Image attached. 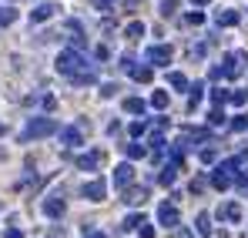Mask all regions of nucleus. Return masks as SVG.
<instances>
[{"label": "nucleus", "instance_id": "41", "mask_svg": "<svg viewBox=\"0 0 248 238\" xmlns=\"http://www.w3.org/2000/svg\"><path fill=\"white\" fill-rule=\"evenodd\" d=\"M134 64H138V61H134V57H131V54H124V57H121V71H131V67H134Z\"/></svg>", "mask_w": 248, "mask_h": 238}, {"label": "nucleus", "instance_id": "18", "mask_svg": "<svg viewBox=\"0 0 248 238\" xmlns=\"http://www.w3.org/2000/svg\"><path fill=\"white\" fill-rule=\"evenodd\" d=\"M124 191V205H141L148 198V188H121Z\"/></svg>", "mask_w": 248, "mask_h": 238}, {"label": "nucleus", "instance_id": "42", "mask_svg": "<svg viewBox=\"0 0 248 238\" xmlns=\"http://www.w3.org/2000/svg\"><path fill=\"white\" fill-rule=\"evenodd\" d=\"M94 57H97V61H108V57H111V54H108V47H104V44H101V47H94Z\"/></svg>", "mask_w": 248, "mask_h": 238}, {"label": "nucleus", "instance_id": "37", "mask_svg": "<svg viewBox=\"0 0 248 238\" xmlns=\"http://www.w3.org/2000/svg\"><path fill=\"white\" fill-rule=\"evenodd\" d=\"M118 91H121L118 84H101V97H114Z\"/></svg>", "mask_w": 248, "mask_h": 238}, {"label": "nucleus", "instance_id": "15", "mask_svg": "<svg viewBox=\"0 0 248 238\" xmlns=\"http://www.w3.org/2000/svg\"><path fill=\"white\" fill-rule=\"evenodd\" d=\"M195 232H198L202 238H211V235H215V228H211V215H208V211H202V215L195 218Z\"/></svg>", "mask_w": 248, "mask_h": 238}, {"label": "nucleus", "instance_id": "1", "mask_svg": "<svg viewBox=\"0 0 248 238\" xmlns=\"http://www.w3.org/2000/svg\"><path fill=\"white\" fill-rule=\"evenodd\" d=\"M84 67H87V57H84L78 47H67V50L57 54V71H61L64 78H74L78 71H84Z\"/></svg>", "mask_w": 248, "mask_h": 238}, {"label": "nucleus", "instance_id": "34", "mask_svg": "<svg viewBox=\"0 0 248 238\" xmlns=\"http://www.w3.org/2000/svg\"><path fill=\"white\" fill-rule=\"evenodd\" d=\"M232 131H248V114H238L232 121Z\"/></svg>", "mask_w": 248, "mask_h": 238}, {"label": "nucleus", "instance_id": "16", "mask_svg": "<svg viewBox=\"0 0 248 238\" xmlns=\"http://www.w3.org/2000/svg\"><path fill=\"white\" fill-rule=\"evenodd\" d=\"M127 74H131V78L138 80V84H151V78H155V71H151V64H144V67H138V64H134V67H131Z\"/></svg>", "mask_w": 248, "mask_h": 238}, {"label": "nucleus", "instance_id": "43", "mask_svg": "<svg viewBox=\"0 0 248 238\" xmlns=\"http://www.w3.org/2000/svg\"><path fill=\"white\" fill-rule=\"evenodd\" d=\"M67 235V232H64V228H61V225H54V228H50V232H47V238H64Z\"/></svg>", "mask_w": 248, "mask_h": 238}, {"label": "nucleus", "instance_id": "39", "mask_svg": "<svg viewBox=\"0 0 248 238\" xmlns=\"http://www.w3.org/2000/svg\"><path fill=\"white\" fill-rule=\"evenodd\" d=\"M185 20H188V24H195V27H198V24H205V14H198V10H191V14H188V17H185Z\"/></svg>", "mask_w": 248, "mask_h": 238}, {"label": "nucleus", "instance_id": "22", "mask_svg": "<svg viewBox=\"0 0 248 238\" xmlns=\"http://www.w3.org/2000/svg\"><path fill=\"white\" fill-rule=\"evenodd\" d=\"M168 84H171L174 91H188V78H185L181 71H171V74H168Z\"/></svg>", "mask_w": 248, "mask_h": 238}, {"label": "nucleus", "instance_id": "47", "mask_svg": "<svg viewBox=\"0 0 248 238\" xmlns=\"http://www.w3.org/2000/svg\"><path fill=\"white\" fill-rule=\"evenodd\" d=\"M134 3H141V0H127V7H134Z\"/></svg>", "mask_w": 248, "mask_h": 238}, {"label": "nucleus", "instance_id": "9", "mask_svg": "<svg viewBox=\"0 0 248 238\" xmlns=\"http://www.w3.org/2000/svg\"><path fill=\"white\" fill-rule=\"evenodd\" d=\"M81 171H97L101 164H104V151H84V155H78V161H74Z\"/></svg>", "mask_w": 248, "mask_h": 238}, {"label": "nucleus", "instance_id": "30", "mask_svg": "<svg viewBox=\"0 0 248 238\" xmlns=\"http://www.w3.org/2000/svg\"><path fill=\"white\" fill-rule=\"evenodd\" d=\"M141 222H144V215H127V218H124V232H131V228H138V225H141Z\"/></svg>", "mask_w": 248, "mask_h": 238}, {"label": "nucleus", "instance_id": "49", "mask_svg": "<svg viewBox=\"0 0 248 238\" xmlns=\"http://www.w3.org/2000/svg\"><path fill=\"white\" fill-rule=\"evenodd\" d=\"M245 191H248V188H245Z\"/></svg>", "mask_w": 248, "mask_h": 238}, {"label": "nucleus", "instance_id": "38", "mask_svg": "<svg viewBox=\"0 0 248 238\" xmlns=\"http://www.w3.org/2000/svg\"><path fill=\"white\" fill-rule=\"evenodd\" d=\"M138 235L141 238H155V228H151L148 222H141V225H138Z\"/></svg>", "mask_w": 248, "mask_h": 238}, {"label": "nucleus", "instance_id": "29", "mask_svg": "<svg viewBox=\"0 0 248 238\" xmlns=\"http://www.w3.org/2000/svg\"><path fill=\"white\" fill-rule=\"evenodd\" d=\"M127 131H131V138H141V134L148 131V121H131V127H127Z\"/></svg>", "mask_w": 248, "mask_h": 238}, {"label": "nucleus", "instance_id": "28", "mask_svg": "<svg viewBox=\"0 0 248 238\" xmlns=\"http://www.w3.org/2000/svg\"><path fill=\"white\" fill-rule=\"evenodd\" d=\"M208 121H211L215 127H218V124H225V111H221V104H215V108L208 111Z\"/></svg>", "mask_w": 248, "mask_h": 238}, {"label": "nucleus", "instance_id": "5", "mask_svg": "<svg viewBox=\"0 0 248 238\" xmlns=\"http://www.w3.org/2000/svg\"><path fill=\"white\" fill-rule=\"evenodd\" d=\"M144 61H148L151 67H168V64H171V47H168V44H155V47H148Z\"/></svg>", "mask_w": 248, "mask_h": 238}, {"label": "nucleus", "instance_id": "14", "mask_svg": "<svg viewBox=\"0 0 248 238\" xmlns=\"http://www.w3.org/2000/svg\"><path fill=\"white\" fill-rule=\"evenodd\" d=\"M218 218H221V222H242V208H238L235 201H228V205L218 208Z\"/></svg>", "mask_w": 248, "mask_h": 238}, {"label": "nucleus", "instance_id": "32", "mask_svg": "<svg viewBox=\"0 0 248 238\" xmlns=\"http://www.w3.org/2000/svg\"><path fill=\"white\" fill-rule=\"evenodd\" d=\"M178 10V0H161V17H171Z\"/></svg>", "mask_w": 248, "mask_h": 238}, {"label": "nucleus", "instance_id": "46", "mask_svg": "<svg viewBox=\"0 0 248 238\" xmlns=\"http://www.w3.org/2000/svg\"><path fill=\"white\" fill-rule=\"evenodd\" d=\"M191 3H195V7H208L211 0H191Z\"/></svg>", "mask_w": 248, "mask_h": 238}, {"label": "nucleus", "instance_id": "6", "mask_svg": "<svg viewBox=\"0 0 248 238\" xmlns=\"http://www.w3.org/2000/svg\"><path fill=\"white\" fill-rule=\"evenodd\" d=\"M57 138H61V144L64 148H78V144H84V127L78 124H71V127H57Z\"/></svg>", "mask_w": 248, "mask_h": 238}, {"label": "nucleus", "instance_id": "7", "mask_svg": "<svg viewBox=\"0 0 248 238\" xmlns=\"http://www.w3.org/2000/svg\"><path fill=\"white\" fill-rule=\"evenodd\" d=\"M81 195L87 201H104V195H108V181L104 178H94V181H87L81 188Z\"/></svg>", "mask_w": 248, "mask_h": 238}, {"label": "nucleus", "instance_id": "10", "mask_svg": "<svg viewBox=\"0 0 248 238\" xmlns=\"http://www.w3.org/2000/svg\"><path fill=\"white\" fill-rule=\"evenodd\" d=\"M67 211V201H64V195H50V198L44 201V215L47 218H61Z\"/></svg>", "mask_w": 248, "mask_h": 238}, {"label": "nucleus", "instance_id": "44", "mask_svg": "<svg viewBox=\"0 0 248 238\" xmlns=\"http://www.w3.org/2000/svg\"><path fill=\"white\" fill-rule=\"evenodd\" d=\"M3 238H24V232H20V228H7V232H3Z\"/></svg>", "mask_w": 248, "mask_h": 238}, {"label": "nucleus", "instance_id": "2", "mask_svg": "<svg viewBox=\"0 0 248 238\" xmlns=\"http://www.w3.org/2000/svg\"><path fill=\"white\" fill-rule=\"evenodd\" d=\"M47 134H57V121H54V118H31V121H27V127L20 131V144L37 141V138H47Z\"/></svg>", "mask_w": 248, "mask_h": 238}, {"label": "nucleus", "instance_id": "48", "mask_svg": "<svg viewBox=\"0 0 248 238\" xmlns=\"http://www.w3.org/2000/svg\"><path fill=\"white\" fill-rule=\"evenodd\" d=\"M3 131H7V127H3V121H0V134H3Z\"/></svg>", "mask_w": 248, "mask_h": 238}, {"label": "nucleus", "instance_id": "19", "mask_svg": "<svg viewBox=\"0 0 248 238\" xmlns=\"http://www.w3.org/2000/svg\"><path fill=\"white\" fill-rule=\"evenodd\" d=\"M97 80V74L91 71V67H84V71H78L74 78H71V84H78V87H87V84H94Z\"/></svg>", "mask_w": 248, "mask_h": 238}, {"label": "nucleus", "instance_id": "13", "mask_svg": "<svg viewBox=\"0 0 248 238\" xmlns=\"http://www.w3.org/2000/svg\"><path fill=\"white\" fill-rule=\"evenodd\" d=\"M238 20H242L238 10H218V14H215V24H218V27H235Z\"/></svg>", "mask_w": 248, "mask_h": 238}, {"label": "nucleus", "instance_id": "4", "mask_svg": "<svg viewBox=\"0 0 248 238\" xmlns=\"http://www.w3.org/2000/svg\"><path fill=\"white\" fill-rule=\"evenodd\" d=\"M235 175H238V168H235V158H232V161H221V164L211 171V178H208V181H211L218 191H225V188H232V185H235Z\"/></svg>", "mask_w": 248, "mask_h": 238}, {"label": "nucleus", "instance_id": "12", "mask_svg": "<svg viewBox=\"0 0 248 238\" xmlns=\"http://www.w3.org/2000/svg\"><path fill=\"white\" fill-rule=\"evenodd\" d=\"M134 181V168H131V161H124L114 168V188H127Z\"/></svg>", "mask_w": 248, "mask_h": 238}, {"label": "nucleus", "instance_id": "8", "mask_svg": "<svg viewBox=\"0 0 248 238\" xmlns=\"http://www.w3.org/2000/svg\"><path fill=\"white\" fill-rule=\"evenodd\" d=\"M158 222H161L165 228H178L181 215H178V208H174L171 201H161V205H158Z\"/></svg>", "mask_w": 248, "mask_h": 238}, {"label": "nucleus", "instance_id": "36", "mask_svg": "<svg viewBox=\"0 0 248 238\" xmlns=\"http://www.w3.org/2000/svg\"><path fill=\"white\" fill-rule=\"evenodd\" d=\"M41 108H44V111H54V108H57V97H54V94H44V97H41Z\"/></svg>", "mask_w": 248, "mask_h": 238}, {"label": "nucleus", "instance_id": "3", "mask_svg": "<svg viewBox=\"0 0 248 238\" xmlns=\"http://www.w3.org/2000/svg\"><path fill=\"white\" fill-rule=\"evenodd\" d=\"M248 71V54L245 50H228L225 54V61H221V78H242Z\"/></svg>", "mask_w": 248, "mask_h": 238}, {"label": "nucleus", "instance_id": "20", "mask_svg": "<svg viewBox=\"0 0 248 238\" xmlns=\"http://www.w3.org/2000/svg\"><path fill=\"white\" fill-rule=\"evenodd\" d=\"M121 148H124V155H127V161L144 158V155H148V148H144V144H138V141H131V144H121Z\"/></svg>", "mask_w": 248, "mask_h": 238}, {"label": "nucleus", "instance_id": "11", "mask_svg": "<svg viewBox=\"0 0 248 238\" xmlns=\"http://www.w3.org/2000/svg\"><path fill=\"white\" fill-rule=\"evenodd\" d=\"M57 10H61L57 3H50V0H44V3H37V7L31 10V20H34V24H44V20H50V17H54Z\"/></svg>", "mask_w": 248, "mask_h": 238}, {"label": "nucleus", "instance_id": "23", "mask_svg": "<svg viewBox=\"0 0 248 238\" xmlns=\"http://www.w3.org/2000/svg\"><path fill=\"white\" fill-rule=\"evenodd\" d=\"M188 91H191V97H188V111H195V108L202 104V91H205V87H202V84H188Z\"/></svg>", "mask_w": 248, "mask_h": 238}, {"label": "nucleus", "instance_id": "35", "mask_svg": "<svg viewBox=\"0 0 248 238\" xmlns=\"http://www.w3.org/2000/svg\"><path fill=\"white\" fill-rule=\"evenodd\" d=\"M208 188V181L205 178H195V181H191V188H188V191H191V195H202V191H205Z\"/></svg>", "mask_w": 248, "mask_h": 238}, {"label": "nucleus", "instance_id": "25", "mask_svg": "<svg viewBox=\"0 0 248 238\" xmlns=\"http://www.w3.org/2000/svg\"><path fill=\"white\" fill-rule=\"evenodd\" d=\"M198 158H202V164H215V161H218V148H215V144H208V148L198 151Z\"/></svg>", "mask_w": 248, "mask_h": 238}, {"label": "nucleus", "instance_id": "31", "mask_svg": "<svg viewBox=\"0 0 248 238\" xmlns=\"http://www.w3.org/2000/svg\"><path fill=\"white\" fill-rule=\"evenodd\" d=\"M228 101H232V104H245L248 91H228Z\"/></svg>", "mask_w": 248, "mask_h": 238}, {"label": "nucleus", "instance_id": "45", "mask_svg": "<svg viewBox=\"0 0 248 238\" xmlns=\"http://www.w3.org/2000/svg\"><path fill=\"white\" fill-rule=\"evenodd\" d=\"M84 238H108V235H104V232H94V228H87V232H84Z\"/></svg>", "mask_w": 248, "mask_h": 238}, {"label": "nucleus", "instance_id": "21", "mask_svg": "<svg viewBox=\"0 0 248 238\" xmlns=\"http://www.w3.org/2000/svg\"><path fill=\"white\" fill-rule=\"evenodd\" d=\"M124 37H127V40H138V37H144V24H141V20H131V24L124 27Z\"/></svg>", "mask_w": 248, "mask_h": 238}, {"label": "nucleus", "instance_id": "27", "mask_svg": "<svg viewBox=\"0 0 248 238\" xmlns=\"http://www.w3.org/2000/svg\"><path fill=\"white\" fill-rule=\"evenodd\" d=\"M151 108L165 111V108H168V91H155V94H151Z\"/></svg>", "mask_w": 248, "mask_h": 238}, {"label": "nucleus", "instance_id": "17", "mask_svg": "<svg viewBox=\"0 0 248 238\" xmlns=\"http://www.w3.org/2000/svg\"><path fill=\"white\" fill-rule=\"evenodd\" d=\"M174 178H178V164L171 161V164H165V168H161V175H158V185L171 188V185H174Z\"/></svg>", "mask_w": 248, "mask_h": 238}, {"label": "nucleus", "instance_id": "33", "mask_svg": "<svg viewBox=\"0 0 248 238\" xmlns=\"http://www.w3.org/2000/svg\"><path fill=\"white\" fill-rule=\"evenodd\" d=\"M225 101H228V91L215 87V91H211V104H225Z\"/></svg>", "mask_w": 248, "mask_h": 238}, {"label": "nucleus", "instance_id": "26", "mask_svg": "<svg viewBox=\"0 0 248 238\" xmlns=\"http://www.w3.org/2000/svg\"><path fill=\"white\" fill-rule=\"evenodd\" d=\"M17 20V10L14 7H0V27H10Z\"/></svg>", "mask_w": 248, "mask_h": 238}, {"label": "nucleus", "instance_id": "40", "mask_svg": "<svg viewBox=\"0 0 248 238\" xmlns=\"http://www.w3.org/2000/svg\"><path fill=\"white\" fill-rule=\"evenodd\" d=\"M94 10H101V14H111V0H94Z\"/></svg>", "mask_w": 248, "mask_h": 238}, {"label": "nucleus", "instance_id": "24", "mask_svg": "<svg viewBox=\"0 0 248 238\" xmlns=\"http://www.w3.org/2000/svg\"><path fill=\"white\" fill-rule=\"evenodd\" d=\"M144 108H148V104H144L141 97H127V101H124V111H127V114H144Z\"/></svg>", "mask_w": 248, "mask_h": 238}]
</instances>
